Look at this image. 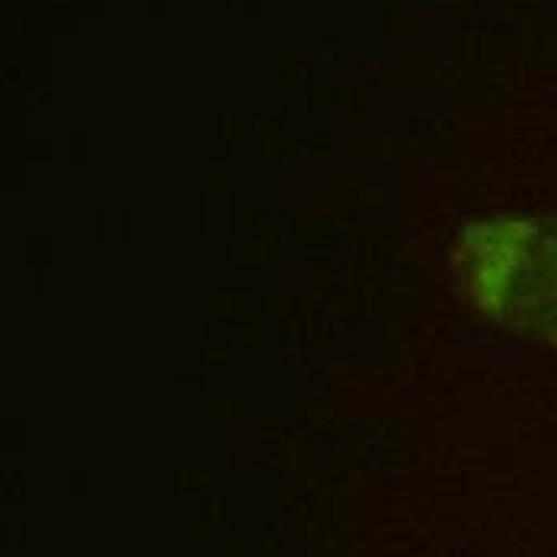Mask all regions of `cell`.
I'll use <instances>...</instances> for the list:
<instances>
[{
  "instance_id": "1",
  "label": "cell",
  "mask_w": 557,
  "mask_h": 557,
  "mask_svg": "<svg viewBox=\"0 0 557 557\" xmlns=\"http://www.w3.org/2000/svg\"><path fill=\"white\" fill-rule=\"evenodd\" d=\"M451 273L484 321L557 346V212L471 222L455 240Z\"/></svg>"
}]
</instances>
